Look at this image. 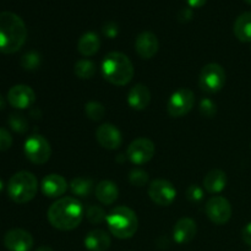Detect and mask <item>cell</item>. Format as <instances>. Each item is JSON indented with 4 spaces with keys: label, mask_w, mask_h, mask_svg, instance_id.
<instances>
[{
    "label": "cell",
    "mask_w": 251,
    "mask_h": 251,
    "mask_svg": "<svg viewBox=\"0 0 251 251\" xmlns=\"http://www.w3.org/2000/svg\"><path fill=\"white\" fill-rule=\"evenodd\" d=\"M83 211L82 203L75 198H61L50 205L47 212L51 227L59 230H73L82 222Z\"/></svg>",
    "instance_id": "6da1fadb"
},
{
    "label": "cell",
    "mask_w": 251,
    "mask_h": 251,
    "mask_svg": "<svg viewBox=\"0 0 251 251\" xmlns=\"http://www.w3.org/2000/svg\"><path fill=\"white\" fill-rule=\"evenodd\" d=\"M26 38L27 28L24 20L15 12H0V53H16L22 48Z\"/></svg>",
    "instance_id": "7a4b0ae2"
},
{
    "label": "cell",
    "mask_w": 251,
    "mask_h": 251,
    "mask_svg": "<svg viewBox=\"0 0 251 251\" xmlns=\"http://www.w3.org/2000/svg\"><path fill=\"white\" fill-rule=\"evenodd\" d=\"M134 65L129 56L120 51H110L102 61L103 77L114 86L127 85L134 77Z\"/></svg>",
    "instance_id": "3957f363"
},
{
    "label": "cell",
    "mask_w": 251,
    "mask_h": 251,
    "mask_svg": "<svg viewBox=\"0 0 251 251\" xmlns=\"http://www.w3.org/2000/svg\"><path fill=\"white\" fill-rule=\"evenodd\" d=\"M105 221L109 232L118 239H130L136 234L139 227L136 213L126 206H118L113 208L108 213Z\"/></svg>",
    "instance_id": "277c9868"
},
{
    "label": "cell",
    "mask_w": 251,
    "mask_h": 251,
    "mask_svg": "<svg viewBox=\"0 0 251 251\" xmlns=\"http://www.w3.org/2000/svg\"><path fill=\"white\" fill-rule=\"evenodd\" d=\"M37 190H38V181L31 172H17L7 183L9 198L16 203H27L33 200Z\"/></svg>",
    "instance_id": "5b68a950"
},
{
    "label": "cell",
    "mask_w": 251,
    "mask_h": 251,
    "mask_svg": "<svg viewBox=\"0 0 251 251\" xmlns=\"http://www.w3.org/2000/svg\"><path fill=\"white\" fill-rule=\"evenodd\" d=\"M226 85V71L220 64L210 63L205 65L199 76V86L207 93H217Z\"/></svg>",
    "instance_id": "8992f818"
},
{
    "label": "cell",
    "mask_w": 251,
    "mask_h": 251,
    "mask_svg": "<svg viewBox=\"0 0 251 251\" xmlns=\"http://www.w3.org/2000/svg\"><path fill=\"white\" fill-rule=\"evenodd\" d=\"M24 152L26 158L33 164H44L51 156V147L42 135H32L25 141Z\"/></svg>",
    "instance_id": "52a82bcc"
},
{
    "label": "cell",
    "mask_w": 251,
    "mask_h": 251,
    "mask_svg": "<svg viewBox=\"0 0 251 251\" xmlns=\"http://www.w3.org/2000/svg\"><path fill=\"white\" fill-rule=\"evenodd\" d=\"M195 104V95L189 88H180L169 97L167 112L173 118H181L188 114Z\"/></svg>",
    "instance_id": "ba28073f"
},
{
    "label": "cell",
    "mask_w": 251,
    "mask_h": 251,
    "mask_svg": "<svg viewBox=\"0 0 251 251\" xmlns=\"http://www.w3.org/2000/svg\"><path fill=\"white\" fill-rule=\"evenodd\" d=\"M154 153H156V147L153 142L146 137H139L129 145L126 157L132 164L142 166L149 163L153 158Z\"/></svg>",
    "instance_id": "9c48e42d"
},
{
    "label": "cell",
    "mask_w": 251,
    "mask_h": 251,
    "mask_svg": "<svg viewBox=\"0 0 251 251\" xmlns=\"http://www.w3.org/2000/svg\"><path fill=\"white\" fill-rule=\"evenodd\" d=\"M205 211L208 220L217 226L226 225L232 217V206L223 196H212L206 202Z\"/></svg>",
    "instance_id": "30bf717a"
},
{
    "label": "cell",
    "mask_w": 251,
    "mask_h": 251,
    "mask_svg": "<svg viewBox=\"0 0 251 251\" xmlns=\"http://www.w3.org/2000/svg\"><path fill=\"white\" fill-rule=\"evenodd\" d=\"M149 196L156 205L169 206L176 198V189L166 179H156L149 185Z\"/></svg>",
    "instance_id": "8fae6325"
},
{
    "label": "cell",
    "mask_w": 251,
    "mask_h": 251,
    "mask_svg": "<svg viewBox=\"0 0 251 251\" xmlns=\"http://www.w3.org/2000/svg\"><path fill=\"white\" fill-rule=\"evenodd\" d=\"M7 100L10 105L16 109H27L33 105L36 100V93L27 85L12 86L7 92Z\"/></svg>",
    "instance_id": "7c38bea8"
},
{
    "label": "cell",
    "mask_w": 251,
    "mask_h": 251,
    "mask_svg": "<svg viewBox=\"0 0 251 251\" xmlns=\"http://www.w3.org/2000/svg\"><path fill=\"white\" fill-rule=\"evenodd\" d=\"M4 245L9 251H29L33 247V237L27 230L15 228L5 234Z\"/></svg>",
    "instance_id": "4fadbf2b"
},
{
    "label": "cell",
    "mask_w": 251,
    "mask_h": 251,
    "mask_svg": "<svg viewBox=\"0 0 251 251\" xmlns=\"http://www.w3.org/2000/svg\"><path fill=\"white\" fill-rule=\"evenodd\" d=\"M97 142L103 147L113 151L118 150L123 144V136L120 130L113 124H102L96 130Z\"/></svg>",
    "instance_id": "5bb4252c"
},
{
    "label": "cell",
    "mask_w": 251,
    "mask_h": 251,
    "mask_svg": "<svg viewBox=\"0 0 251 251\" xmlns=\"http://www.w3.org/2000/svg\"><path fill=\"white\" fill-rule=\"evenodd\" d=\"M158 38L152 32H141L136 37V41H135V50H136L137 55L141 59H144V60H149V59L153 58L157 54V51H158Z\"/></svg>",
    "instance_id": "9a60e30c"
},
{
    "label": "cell",
    "mask_w": 251,
    "mask_h": 251,
    "mask_svg": "<svg viewBox=\"0 0 251 251\" xmlns=\"http://www.w3.org/2000/svg\"><path fill=\"white\" fill-rule=\"evenodd\" d=\"M41 190L47 198H60L68 190V181L59 174H49L42 180Z\"/></svg>",
    "instance_id": "2e32d148"
},
{
    "label": "cell",
    "mask_w": 251,
    "mask_h": 251,
    "mask_svg": "<svg viewBox=\"0 0 251 251\" xmlns=\"http://www.w3.org/2000/svg\"><path fill=\"white\" fill-rule=\"evenodd\" d=\"M198 233V226L193 218L184 217L180 218L174 225L173 238L178 244H188L195 238Z\"/></svg>",
    "instance_id": "e0dca14e"
},
{
    "label": "cell",
    "mask_w": 251,
    "mask_h": 251,
    "mask_svg": "<svg viewBox=\"0 0 251 251\" xmlns=\"http://www.w3.org/2000/svg\"><path fill=\"white\" fill-rule=\"evenodd\" d=\"M151 102V92L142 83H136L127 93V103L135 110H144Z\"/></svg>",
    "instance_id": "ac0fdd59"
},
{
    "label": "cell",
    "mask_w": 251,
    "mask_h": 251,
    "mask_svg": "<svg viewBox=\"0 0 251 251\" xmlns=\"http://www.w3.org/2000/svg\"><path fill=\"white\" fill-rule=\"evenodd\" d=\"M83 244L86 249L90 251H107L112 244V240L107 232L102 229H95L87 233Z\"/></svg>",
    "instance_id": "d6986e66"
},
{
    "label": "cell",
    "mask_w": 251,
    "mask_h": 251,
    "mask_svg": "<svg viewBox=\"0 0 251 251\" xmlns=\"http://www.w3.org/2000/svg\"><path fill=\"white\" fill-rule=\"evenodd\" d=\"M227 186V176L221 169H212L203 178V189L210 194H220Z\"/></svg>",
    "instance_id": "ffe728a7"
},
{
    "label": "cell",
    "mask_w": 251,
    "mask_h": 251,
    "mask_svg": "<svg viewBox=\"0 0 251 251\" xmlns=\"http://www.w3.org/2000/svg\"><path fill=\"white\" fill-rule=\"evenodd\" d=\"M96 198L103 205H113L119 196L117 184L110 180H102L96 186Z\"/></svg>",
    "instance_id": "44dd1931"
},
{
    "label": "cell",
    "mask_w": 251,
    "mask_h": 251,
    "mask_svg": "<svg viewBox=\"0 0 251 251\" xmlns=\"http://www.w3.org/2000/svg\"><path fill=\"white\" fill-rule=\"evenodd\" d=\"M100 39L95 32H86L77 42V50L83 56H92L100 50Z\"/></svg>",
    "instance_id": "7402d4cb"
},
{
    "label": "cell",
    "mask_w": 251,
    "mask_h": 251,
    "mask_svg": "<svg viewBox=\"0 0 251 251\" xmlns=\"http://www.w3.org/2000/svg\"><path fill=\"white\" fill-rule=\"evenodd\" d=\"M234 36L243 43L251 42V11H245L237 17L233 26Z\"/></svg>",
    "instance_id": "603a6c76"
},
{
    "label": "cell",
    "mask_w": 251,
    "mask_h": 251,
    "mask_svg": "<svg viewBox=\"0 0 251 251\" xmlns=\"http://www.w3.org/2000/svg\"><path fill=\"white\" fill-rule=\"evenodd\" d=\"M69 186H70L71 193L77 198H87L93 189V181L91 179L77 176L70 181Z\"/></svg>",
    "instance_id": "cb8c5ba5"
},
{
    "label": "cell",
    "mask_w": 251,
    "mask_h": 251,
    "mask_svg": "<svg viewBox=\"0 0 251 251\" xmlns=\"http://www.w3.org/2000/svg\"><path fill=\"white\" fill-rule=\"evenodd\" d=\"M74 73L81 80H88V78L93 77V75L96 74V65L93 61L88 60V59H81L75 63Z\"/></svg>",
    "instance_id": "d4e9b609"
},
{
    "label": "cell",
    "mask_w": 251,
    "mask_h": 251,
    "mask_svg": "<svg viewBox=\"0 0 251 251\" xmlns=\"http://www.w3.org/2000/svg\"><path fill=\"white\" fill-rule=\"evenodd\" d=\"M85 114L90 120L100 122V120H102L103 118H104L105 108L102 103L96 102V100H91V102L86 103Z\"/></svg>",
    "instance_id": "484cf974"
},
{
    "label": "cell",
    "mask_w": 251,
    "mask_h": 251,
    "mask_svg": "<svg viewBox=\"0 0 251 251\" xmlns=\"http://www.w3.org/2000/svg\"><path fill=\"white\" fill-rule=\"evenodd\" d=\"M7 123H9L10 127L15 132H19V134H25L28 130V120L22 114H19V113L10 115Z\"/></svg>",
    "instance_id": "4316f807"
},
{
    "label": "cell",
    "mask_w": 251,
    "mask_h": 251,
    "mask_svg": "<svg viewBox=\"0 0 251 251\" xmlns=\"http://www.w3.org/2000/svg\"><path fill=\"white\" fill-rule=\"evenodd\" d=\"M42 58L37 51H28V53L25 54L21 59V66L25 70H36L41 66Z\"/></svg>",
    "instance_id": "83f0119b"
},
{
    "label": "cell",
    "mask_w": 251,
    "mask_h": 251,
    "mask_svg": "<svg viewBox=\"0 0 251 251\" xmlns=\"http://www.w3.org/2000/svg\"><path fill=\"white\" fill-rule=\"evenodd\" d=\"M86 217L92 225H100L107 220V213L100 206L92 205L86 210Z\"/></svg>",
    "instance_id": "f1b7e54d"
},
{
    "label": "cell",
    "mask_w": 251,
    "mask_h": 251,
    "mask_svg": "<svg viewBox=\"0 0 251 251\" xmlns=\"http://www.w3.org/2000/svg\"><path fill=\"white\" fill-rule=\"evenodd\" d=\"M129 181L131 185L142 188L149 183V174L142 169H132L129 174Z\"/></svg>",
    "instance_id": "f546056e"
},
{
    "label": "cell",
    "mask_w": 251,
    "mask_h": 251,
    "mask_svg": "<svg viewBox=\"0 0 251 251\" xmlns=\"http://www.w3.org/2000/svg\"><path fill=\"white\" fill-rule=\"evenodd\" d=\"M199 110H200V114L205 118H213L217 114V107H216V103L213 102L210 98H202L199 105Z\"/></svg>",
    "instance_id": "4dcf8cb0"
},
{
    "label": "cell",
    "mask_w": 251,
    "mask_h": 251,
    "mask_svg": "<svg viewBox=\"0 0 251 251\" xmlns=\"http://www.w3.org/2000/svg\"><path fill=\"white\" fill-rule=\"evenodd\" d=\"M203 189L199 186L198 184H191L186 189V198L191 203H200L203 200Z\"/></svg>",
    "instance_id": "1f68e13d"
},
{
    "label": "cell",
    "mask_w": 251,
    "mask_h": 251,
    "mask_svg": "<svg viewBox=\"0 0 251 251\" xmlns=\"http://www.w3.org/2000/svg\"><path fill=\"white\" fill-rule=\"evenodd\" d=\"M12 146V136L6 129L0 127V152L7 151Z\"/></svg>",
    "instance_id": "d6a6232c"
},
{
    "label": "cell",
    "mask_w": 251,
    "mask_h": 251,
    "mask_svg": "<svg viewBox=\"0 0 251 251\" xmlns=\"http://www.w3.org/2000/svg\"><path fill=\"white\" fill-rule=\"evenodd\" d=\"M118 32H119V28H118V25L115 22H107L103 26V33L108 38H114V37H117Z\"/></svg>",
    "instance_id": "836d02e7"
},
{
    "label": "cell",
    "mask_w": 251,
    "mask_h": 251,
    "mask_svg": "<svg viewBox=\"0 0 251 251\" xmlns=\"http://www.w3.org/2000/svg\"><path fill=\"white\" fill-rule=\"evenodd\" d=\"M242 238L244 240V243H247L248 245L251 247V222L248 223L242 230Z\"/></svg>",
    "instance_id": "e575fe53"
},
{
    "label": "cell",
    "mask_w": 251,
    "mask_h": 251,
    "mask_svg": "<svg viewBox=\"0 0 251 251\" xmlns=\"http://www.w3.org/2000/svg\"><path fill=\"white\" fill-rule=\"evenodd\" d=\"M178 17H179V20H180L181 22H186V21H189L191 17H193V11H191V9L186 7V9L180 10Z\"/></svg>",
    "instance_id": "d590c367"
},
{
    "label": "cell",
    "mask_w": 251,
    "mask_h": 251,
    "mask_svg": "<svg viewBox=\"0 0 251 251\" xmlns=\"http://www.w3.org/2000/svg\"><path fill=\"white\" fill-rule=\"evenodd\" d=\"M185 1L188 2V5L190 7H193V9H198V7L203 6L207 0H185Z\"/></svg>",
    "instance_id": "8d00e7d4"
},
{
    "label": "cell",
    "mask_w": 251,
    "mask_h": 251,
    "mask_svg": "<svg viewBox=\"0 0 251 251\" xmlns=\"http://www.w3.org/2000/svg\"><path fill=\"white\" fill-rule=\"evenodd\" d=\"M5 105H6V102H5V98L0 95V110L4 109Z\"/></svg>",
    "instance_id": "74e56055"
},
{
    "label": "cell",
    "mask_w": 251,
    "mask_h": 251,
    "mask_svg": "<svg viewBox=\"0 0 251 251\" xmlns=\"http://www.w3.org/2000/svg\"><path fill=\"white\" fill-rule=\"evenodd\" d=\"M36 251H54L50 247H47V245H43V247H39Z\"/></svg>",
    "instance_id": "f35d334b"
},
{
    "label": "cell",
    "mask_w": 251,
    "mask_h": 251,
    "mask_svg": "<svg viewBox=\"0 0 251 251\" xmlns=\"http://www.w3.org/2000/svg\"><path fill=\"white\" fill-rule=\"evenodd\" d=\"M2 189H4V183H2V180L0 179V193L2 191Z\"/></svg>",
    "instance_id": "ab89813d"
},
{
    "label": "cell",
    "mask_w": 251,
    "mask_h": 251,
    "mask_svg": "<svg viewBox=\"0 0 251 251\" xmlns=\"http://www.w3.org/2000/svg\"><path fill=\"white\" fill-rule=\"evenodd\" d=\"M245 2H248V4H250L251 5V0H244Z\"/></svg>",
    "instance_id": "60d3db41"
},
{
    "label": "cell",
    "mask_w": 251,
    "mask_h": 251,
    "mask_svg": "<svg viewBox=\"0 0 251 251\" xmlns=\"http://www.w3.org/2000/svg\"><path fill=\"white\" fill-rule=\"evenodd\" d=\"M250 251H251V250H250Z\"/></svg>",
    "instance_id": "b9f144b4"
}]
</instances>
